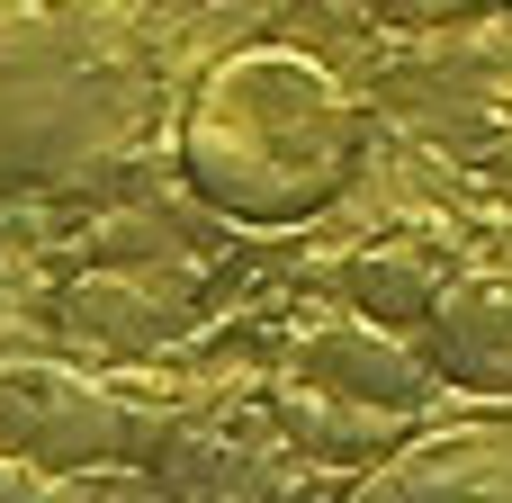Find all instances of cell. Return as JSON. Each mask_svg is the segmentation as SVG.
<instances>
[{
    "instance_id": "6da1fadb",
    "label": "cell",
    "mask_w": 512,
    "mask_h": 503,
    "mask_svg": "<svg viewBox=\"0 0 512 503\" xmlns=\"http://www.w3.org/2000/svg\"><path fill=\"white\" fill-rule=\"evenodd\" d=\"M162 117V63L126 0H0V180L90 189Z\"/></svg>"
},
{
    "instance_id": "7a4b0ae2",
    "label": "cell",
    "mask_w": 512,
    "mask_h": 503,
    "mask_svg": "<svg viewBox=\"0 0 512 503\" xmlns=\"http://www.w3.org/2000/svg\"><path fill=\"white\" fill-rule=\"evenodd\" d=\"M360 99L297 45L225 54L180 108V180L234 225H306L360 171Z\"/></svg>"
},
{
    "instance_id": "3957f363",
    "label": "cell",
    "mask_w": 512,
    "mask_h": 503,
    "mask_svg": "<svg viewBox=\"0 0 512 503\" xmlns=\"http://www.w3.org/2000/svg\"><path fill=\"white\" fill-rule=\"evenodd\" d=\"M0 450L27 468H99L126 450V414L63 369H0Z\"/></svg>"
},
{
    "instance_id": "277c9868",
    "label": "cell",
    "mask_w": 512,
    "mask_h": 503,
    "mask_svg": "<svg viewBox=\"0 0 512 503\" xmlns=\"http://www.w3.org/2000/svg\"><path fill=\"white\" fill-rule=\"evenodd\" d=\"M351 503H512V414L405 441L387 468L351 486Z\"/></svg>"
},
{
    "instance_id": "5b68a950",
    "label": "cell",
    "mask_w": 512,
    "mask_h": 503,
    "mask_svg": "<svg viewBox=\"0 0 512 503\" xmlns=\"http://www.w3.org/2000/svg\"><path fill=\"white\" fill-rule=\"evenodd\" d=\"M423 351L459 396H512V270H459L423 324Z\"/></svg>"
},
{
    "instance_id": "8992f818",
    "label": "cell",
    "mask_w": 512,
    "mask_h": 503,
    "mask_svg": "<svg viewBox=\"0 0 512 503\" xmlns=\"http://www.w3.org/2000/svg\"><path fill=\"white\" fill-rule=\"evenodd\" d=\"M459 279V261L441 252V243H378V252H360L351 261V306L369 315V324H387V333H405V324H432V306H441V288Z\"/></svg>"
},
{
    "instance_id": "52a82bcc",
    "label": "cell",
    "mask_w": 512,
    "mask_h": 503,
    "mask_svg": "<svg viewBox=\"0 0 512 503\" xmlns=\"http://www.w3.org/2000/svg\"><path fill=\"white\" fill-rule=\"evenodd\" d=\"M306 360H315V378H351V387H369V396H387V405H405L423 378L414 369H369V360H387V351H369V342H306Z\"/></svg>"
},
{
    "instance_id": "ba28073f",
    "label": "cell",
    "mask_w": 512,
    "mask_h": 503,
    "mask_svg": "<svg viewBox=\"0 0 512 503\" xmlns=\"http://www.w3.org/2000/svg\"><path fill=\"white\" fill-rule=\"evenodd\" d=\"M378 27H459V18H495L504 0H360Z\"/></svg>"
}]
</instances>
